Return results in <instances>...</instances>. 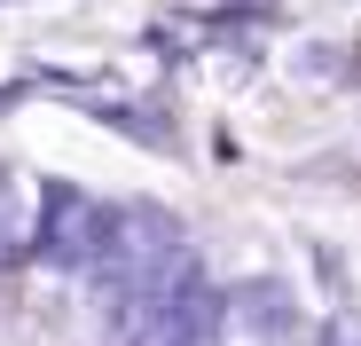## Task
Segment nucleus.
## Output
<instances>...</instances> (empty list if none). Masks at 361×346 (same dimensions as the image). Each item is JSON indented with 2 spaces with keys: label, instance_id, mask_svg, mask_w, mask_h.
<instances>
[{
  "label": "nucleus",
  "instance_id": "2",
  "mask_svg": "<svg viewBox=\"0 0 361 346\" xmlns=\"http://www.w3.org/2000/svg\"><path fill=\"white\" fill-rule=\"evenodd\" d=\"M228 315H235V330H252V338H283L290 323H298V307H290V292L283 283H235L228 292Z\"/></svg>",
  "mask_w": 361,
  "mask_h": 346
},
{
  "label": "nucleus",
  "instance_id": "1",
  "mask_svg": "<svg viewBox=\"0 0 361 346\" xmlns=\"http://www.w3.org/2000/svg\"><path fill=\"white\" fill-rule=\"evenodd\" d=\"M118 237V205H102L79 181H39V252L55 268H102Z\"/></svg>",
  "mask_w": 361,
  "mask_h": 346
}]
</instances>
